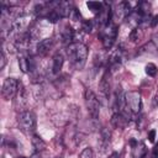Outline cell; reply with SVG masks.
<instances>
[{
	"label": "cell",
	"instance_id": "1",
	"mask_svg": "<svg viewBox=\"0 0 158 158\" xmlns=\"http://www.w3.org/2000/svg\"><path fill=\"white\" fill-rule=\"evenodd\" d=\"M67 54L69 56L74 67L77 69H81L88 58V48L83 43H72L67 48Z\"/></svg>",
	"mask_w": 158,
	"mask_h": 158
},
{
	"label": "cell",
	"instance_id": "2",
	"mask_svg": "<svg viewBox=\"0 0 158 158\" xmlns=\"http://www.w3.org/2000/svg\"><path fill=\"white\" fill-rule=\"evenodd\" d=\"M84 98H85V105H86L89 115L91 116L93 120H98L99 114H100V104H99V100H98L96 95L90 89H86L85 94H84Z\"/></svg>",
	"mask_w": 158,
	"mask_h": 158
},
{
	"label": "cell",
	"instance_id": "3",
	"mask_svg": "<svg viewBox=\"0 0 158 158\" xmlns=\"http://www.w3.org/2000/svg\"><path fill=\"white\" fill-rule=\"evenodd\" d=\"M17 122L23 132H33L36 128V115L32 111H22L17 117Z\"/></svg>",
	"mask_w": 158,
	"mask_h": 158
},
{
	"label": "cell",
	"instance_id": "4",
	"mask_svg": "<svg viewBox=\"0 0 158 158\" xmlns=\"http://www.w3.org/2000/svg\"><path fill=\"white\" fill-rule=\"evenodd\" d=\"M19 81L14 78H7L5 79L4 84H2V89H1V95L5 100H10L12 99L15 95H17L19 93Z\"/></svg>",
	"mask_w": 158,
	"mask_h": 158
},
{
	"label": "cell",
	"instance_id": "5",
	"mask_svg": "<svg viewBox=\"0 0 158 158\" xmlns=\"http://www.w3.org/2000/svg\"><path fill=\"white\" fill-rule=\"evenodd\" d=\"M117 36V26L114 23H109L106 25V28L102 32V46L106 49H110L116 40Z\"/></svg>",
	"mask_w": 158,
	"mask_h": 158
},
{
	"label": "cell",
	"instance_id": "6",
	"mask_svg": "<svg viewBox=\"0 0 158 158\" xmlns=\"http://www.w3.org/2000/svg\"><path fill=\"white\" fill-rule=\"evenodd\" d=\"M126 106L133 115L141 111V95L138 91H130L126 94Z\"/></svg>",
	"mask_w": 158,
	"mask_h": 158
},
{
	"label": "cell",
	"instance_id": "7",
	"mask_svg": "<svg viewBox=\"0 0 158 158\" xmlns=\"http://www.w3.org/2000/svg\"><path fill=\"white\" fill-rule=\"evenodd\" d=\"M130 111H117L111 117V123L115 128H125L130 122Z\"/></svg>",
	"mask_w": 158,
	"mask_h": 158
},
{
	"label": "cell",
	"instance_id": "8",
	"mask_svg": "<svg viewBox=\"0 0 158 158\" xmlns=\"http://www.w3.org/2000/svg\"><path fill=\"white\" fill-rule=\"evenodd\" d=\"M115 109L117 111H125L126 109V94L121 86H117L115 91Z\"/></svg>",
	"mask_w": 158,
	"mask_h": 158
},
{
	"label": "cell",
	"instance_id": "9",
	"mask_svg": "<svg viewBox=\"0 0 158 158\" xmlns=\"http://www.w3.org/2000/svg\"><path fill=\"white\" fill-rule=\"evenodd\" d=\"M19 65L23 73L35 70V60L32 57H28V56H20L19 57Z\"/></svg>",
	"mask_w": 158,
	"mask_h": 158
},
{
	"label": "cell",
	"instance_id": "10",
	"mask_svg": "<svg viewBox=\"0 0 158 158\" xmlns=\"http://www.w3.org/2000/svg\"><path fill=\"white\" fill-rule=\"evenodd\" d=\"M52 46H53V40L52 38H44V40H42V41H40L37 43L36 52L40 56H44V54H47L49 52V49L52 48Z\"/></svg>",
	"mask_w": 158,
	"mask_h": 158
},
{
	"label": "cell",
	"instance_id": "11",
	"mask_svg": "<svg viewBox=\"0 0 158 158\" xmlns=\"http://www.w3.org/2000/svg\"><path fill=\"white\" fill-rule=\"evenodd\" d=\"M99 90L100 93L105 96V98H109V94H110V80H109V72H105V74L102 75L101 80H100V84H99Z\"/></svg>",
	"mask_w": 158,
	"mask_h": 158
},
{
	"label": "cell",
	"instance_id": "12",
	"mask_svg": "<svg viewBox=\"0 0 158 158\" xmlns=\"http://www.w3.org/2000/svg\"><path fill=\"white\" fill-rule=\"evenodd\" d=\"M63 63H64V57L63 54L60 53H56L54 57H53V64H52V72L54 74H58L63 67Z\"/></svg>",
	"mask_w": 158,
	"mask_h": 158
},
{
	"label": "cell",
	"instance_id": "13",
	"mask_svg": "<svg viewBox=\"0 0 158 158\" xmlns=\"http://www.w3.org/2000/svg\"><path fill=\"white\" fill-rule=\"evenodd\" d=\"M110 137H111V133L107 128H104L101 131V136H100V141H99V146L101 148V151H105L107 148V146L110 144Z\"/></svg>",
	"mask_w": 158,
	"mask_h": 158
},
{
	"label": "cell",
	"instance_id": "14",
	"mask_svg": "<svg viewBox=\"0 0 158 158\" xmlns=\"http://www.w3.org/2000/svg\"><path fill=\"white\" fill-rule=\"evenodd\" d=\"M74 35H75V32L70 28V27H65L64 28V31H63V33H62V38H63V42L65 43V44H68V46H70L72 44V42H73V40H74Z\"/></svg>",
	"mask_w": 158,
	"mask_h": 158
},
{
	"label": "cell",
	"instance_id": "15",
	"mask_svg": "<svg viewBox=\"0 0 158 158\" xmlns=\"http://www.w3.org/2000/svg\"><path fill=\"white\" fill-rule=\"evenodd\" d=\"M104 5L102 2H99V1H88L86 2V6L89 7V10H91L94 14H100L104 9Z\"/></svg>",
	"mask_w": 158,
	"mask_h": 158
},
{
	"label": "cell",
	"instance_id": "16",
	"mask_svg": "<svg viewBox=\"0 0 158 158\" xmlns=\"http://www.w3.org/2000/svg\"><path fill=\"white\" fill-rule=\"evenodd\" d=\"M31 141H32V144H33V147L36 148V151H42V149L46 147L44 141H43L40 136H37V135H33L32 138H31Z\"/></svg>",
	"mask_w": 158,
	"mask_h": 158
},
{
	"label": "cell",
	"instance_id": "17",
	"mask_svg": "<svg viewBox=\"0 0 158 158\" xmlns=\"http://www.w3.org/2000/svg\"><path fill=\"white\" fill-rule=\"evenodd\" d=\"M47 19H48V21H49V22L54 23V22H57V21L60 19V16L57 14V11H56L54 9H52V10L47 14Z\"/></svg>",
	"mask_w": 158,
	"mask_h": 158
},
{
	"label": "cell",
	"instance_id": "18",
	"mask_svg": "<svg viewBox=\"0 0 158 158\" xmlns=\"http://www.w3.org/2000/svg\"><path fill=\"white\" fill-rule=\"evenodd\" d=\"M146 73H147L149 77H154V75L157 74V67H156V64L148 63V64L146 65Z\"/></svg>",
	"mask_w": 158,
	"mask_h": 158
},
{
	"label": "cell",
	"instance_id": "19",
	"mask_svg": "<svg viewBox=\"0 0 158 158\" xmlns=\"http://www.w3.org/2000/svg\"><path fill=\"white\" fill-rule=\"evenodd\" d=\"M79 158H93V149L91 148H84L83 152L80 153V157Z\"/></svg>",
	"mask_w": 158,
	"mask_h": 158
},
{
	"label": "cell",
	"instance_id": "20",
	"mask_svg": "<svg viewBox=\"0 0 158 158\" xmlns=\"http://www.w3.org/2000/svg\"><path fill=\"white\" fill-rule=\"evenodd\" d=\"M81 30H83L85 33L91 32V30H93V22H91V21H84V22H83V27H81Z\"/></svg>",
	"mask_w": 158,
	"mask_h": 158
},
{
	"label": "cell",
	"instance_id": "21",
	"mask_svg": "<svg viewBox=\"0 0 158 158\" xmlns=\"http://www.w3.org/2000/svg\"><path fill=\"white\" fill-rule=\"evenodd\" d=\"M0 58H1L0 69H2V68L5 67V64H6V57H5V52H4V49H1V52H0Z\"/></svg>",
	"mask_w": 158,
	"mask_h": 158
},
{
	"label": "cell",
	"instance_id": "22",
	"mask_svg": "<svg viewBox=\"0 0 158 158\" xmlns=\"http://www.w3.org/2000/svg\"><path fill=\"white\" fill-rule=\"evenodd\" d=\"M154 138H156V131L154 130H151L148 132V139H149V142H154Z\"/></svg>",
	"mask_w": 158,
	"mask_h": 158
},
{
	"label": "cell",
	"instance_id": "23",
	"mask_svg": "<svg viewBox=\"0 0 158 158\" xmlns=\"http://www.w3.org/2000/svg\"><path fill=\"white\" fill-rule=\"evenodd\" d=\"M157 25H158V15H156V16H153L151 19V26L152 27H156Z\"/></svg>",
	"mask_w": 158,
	"mask_h": 158
},
{
	"label": "cell",
	"instance_id": "24",
	"mask_svg": "<svg viewBox=\"0 0 158 158\" xmlns=\"http://www.w3.org/2000/svg\"><path fill=\"white\" fill-rule=\"evenodd\" d=\"M152 107H158V93L153 96V100H152Z\"/></svg>",
	"mask_w": 158,
	"mask_h": 158
},
{
	"label": "cell",
	"instance_id": "25",
	"mask_svg": "<svg viewBox=\"0 0 158 158\" xmlns=\"http://www.w3.org/2000/svg\"><path fill=\"white\" fill-rule=\"evenodd\" d=\"M136 38H137V30H133L131 32V35H130V40L131 41H136Z\"/></svg>",
	"mask_w": 158,
	"mask_h": 158
},
{
	"label": "cell",
	"instance_id": "26",
	"mask_svg": "<svg viewBox=\"0 0 158 158\" xmlns=\"http://www.w3.org/2000/svg\"><path fill=\"white\" fill-rule=\"evenodd\" d=\"M152 158H158V147H156L152 152Z\"/></svg>",
	"mask_w": 158,
	"mask_h": 158
},
{
	"label": "cell",
	"instance_id": "27",
	"mask_svg": "<svg viewBox=\"0 0 158 158\" xmlns=\"http://www.w3.org/2000/svg\"><path fill=\"white\" fill-rule=\"evenodd\" d=\"M109 158H120V153H118V152H112V153L109 156Z\"/></svg>",
	"mask_w": 158,
	"mask_h": 158
},
{
	"label": "cell",
	"instance_id": "28",
	"mask_svg": "<svg viewBox=\"0 0 158 158\" xmlns=\"http://www.w3.org/2000/svg\"><path fill=\"white\" fill-rule=\"evenodd\" d=\"M153 42H154L156 47L158 48V35H154V36H153Z\"/></svg>",
	"mask_w": 158,
	"mask_h": 158
},
{
	"label": "cell",
	"instance_id": "29",
	"mask_svg": "<svg viewBox=\"0 0 158 158\" xmlns=\"http://www.w3.org/2000/svg\"><path fill=\"white\" fill-rule=\"evenodd\" d=\"M31 158H40V156H38V154H37V153H35V154H33V156H32V157H31Z\"/></svg>",
	"mask_w": 158,
	"mask_h": 158
},
{
	"label": "cell",
	"instance_id": "30",
	"mask_svg": "<svg viewBox=\"0 0 158 158\" xmlns=\"http://www.w3.org/2000/svg\"><path fill=\"white\" fill-rule=\"evenodd\" d=\"M20 158H26V157H20Z\"/></svg>",
	"mask_w": 158,
	"mask_h": 158
}]
</instances>
